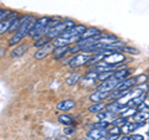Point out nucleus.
<instances>
[{"mask_svg": "<svg viewBox=\"0 0 149 140\" xmlns=\"http://www.w3.org/2000/svg\"><path fill=\"white\" fill-rule=\"evenodd\" d=\"M35 24V19L30 16V15H27L26 19L24 21H22V24L19 26V29L15 31V35H14L10 41H9V45L10 46H14L15 44H19L21 40H24L25 39V36L26 35H29V31L30 29L32 27V25Z\"/></svg>", "mask_w": 149, "mask_h": 140, "instance_id": "1", "label": "nucleus"}, {"mask_svg": "<svg viewBox=\"0 0 149 140\" xmlns=\"http://www.w3.org/2000/svg\"><path fill=\"white\" fill-rule=\"evenodd\" d=\"M50 19L49 17H41L39 20L35 21V24L32 25V27L29 31V36L31 39H39V37H42L45 35V29L47 27V25L50 24Z\"/></svg>", "mask_w": 149, "mask_h": 140, "instance_id": "2", "label": "nucleus"}, {"mask_svg": "<svg viewBox=\"0 0 149 140\" xmlns=\"http://www.w3.org/2000/svg\"><path fill=\"white\" fill-rule=\"evenodd\" d=\"M72 26H74V22L72 21V20H65V21H60L57 25H55L52 29H51L47 34H46L45 36H47L49 39L51 40V39H56V37H60L62 34L66 30H68V29H71Z\"/></svg>", "mask_w": 149, "mask_h": 140, "instance_id": "3", "label": "nucleus"}, {"mask_svg": "<svg viewBox=\"0 0 149 140\" xmlns=\"http://www.w3.org/2000/svg\"><path fill=\"white\" fill-rule=\"evenodd\" d=\"M123 81H120V79L113 77V74H112V77H109L108 79H106L101 83V85L97 87V91H102V92H113L116 88H117L120 83Z\"/></svg>", "mask_w": 149, "mask_h": 140, "instance_id": "4", "label": "nucleus"}, {"mask_svg": "<svg viewBox=\"0 0 149 140\" xmlns=\"http://www.w3.org/2000/svg\"><path fill=\"white\" fill-rule=\"evenodd\" d=\"M88 61H90V56H88V53H78L74 57L70 58V67L71 68H76V67H80V66H83V64L88 63Z\"/></svg>", "mask_w": 149, "mask_h": 140, "instance_id": "5", "label": "nucleus"}, {"mask_svg": "<svg viewBox=\"0 0 149 140\" xmlns=\"http://www.w3.org/2000/svg\"><path fill=\"white\" fill-rule=\"evenodd\" d=\"M107 134H108V132H107L106 129L93 128V129H91L90 132L87 133L86 139H87V140H101V139L106 138Z\"/></svg>", "mask_w": 149, "mask_h": 140, "instance_id": "6", "label": "nucleus"}, {"mask_svg": "<svg viewBox=\"0 0 149 140\" xmlns=\"http://www.w3.org/2000/svg\"><path fill=\"white\" fill-rule=\"evenodd\" d=\"M87 29H86V26L85 25H82V24H78V25H74L72 26L71 29H68L63 32V34L61 36L63 37H71V36H81L83 32H85Z\"/></svg>", "mask_w": 149, "mask_h": 140, "instance_id": "7", "label": "nucleus"}, {"mask_svg": "<svg viewBox=\"0 0 149 140\" xmlns=\"http://www.w3.org/2000/svg\"><path fill=\"white\" fill-rule=\"evenodd\" d=\"M54 44H47V45H45V46H42V47H40L39 50L35 52V55H34V57L36 58V60H42V58H45V57H47V56L52 52L54 51Z\"/></svg>", "mask_w": 149, "mask_h": 140, "instance_id": "8", "label": "nucleus"}, {"mask_svg": "<svg viewBox=\"0 0 149 140\" xmlns=\"http://www.w3.org/2000/svg\"><path fill=\"white\" fill-rule=\"evenodd\" d=\"M118 64H111L108 62H98L96 63L92 68H90V71H96V72H107V71H114L117 68Z\"/></svg>", "mask_w": 149, "mask_h": 140, "instance_id": "9", "label": "nucleus"}, {"mask_svg": "<svg viewBox=\"0 0 149 140\" xmlns=\"http://www.w3.org/2000/svg\"><path fill=\"white\" fill-rule=\"evenodd\" d=\"M104 61L111 63V64H119L123 61H125V56L123 53H119V52H112L104 58Z\"/></svg>", "mask_w": 149, "mask_h": 140, "instance_id": "10", "label": "nucleus"}, {"mask_svg": "<svg viewBox=\"0 0 149 140\" xmlns=\"http://www.w3.org/2000/svg\"><path fill=\"white\" fill-rule=\"evenodd\" d=\"M137 85V77H130V78H125L124 81L120 83V85L116 88V92H122V91H127L130 89L132 87H134Z\"/></svg>", "mask_w": 149, "mask_h": 140, "instance_id": "11", "label": "nucleus"}, {"mask_svg": "<svg viewBox=\"0 0 149 140\" xmlns=\"http://www.w3.org/2000/svg\"><path fill=\"white\" fill-rule=\"evenodd\" d=\"M109 92H102V91H96L95 93H92L90 96V100L92 103H101L102 100L108 99Z\"/></svg>", "mask_w": 149, "mask_h": 140, "instance_id": "12", "label": "nucleus"}, {"mask_svg": "<svg viewBox=\"0 0 149 140\" xmlns=\"http://www.w3.org/2000/svg\"><path fill=\"white\" fill-rule=\"evenodd\" d=\"M96 119H97V120H103V122L112 123V122H113V120L116 119V114L106 109V110H102L101 113L96 114Z\"/></svg>", "mask_w": 149, "mask_h": 140, "instance_id": "13", "label": "nucleus"}, {"mask_svg": "<svg viewBox=\"0 0 149 140\" xmlns=\"http://www.w3.org/2000/svg\"><path fill=\"white\" fill-rule=\"evenodd\" d=\"M74 105H76V103H74L72 99H65V100H61L56 104V109L60 110V112H67L70 109H72Z\"/></svg>", "mask_w": 149, "mask_h": 140, "instance_id": "14", "label": "nucleus"}, {"mask_svg": "<svg viewBox=\"0 0 149 140\" xmlns=\"http://www.w3.org/2000/svg\"><path fill=\"white\" fill-rule=\"evenodd\" d=\"M70 51H71V47H70V46H56L55 50L52 51V53H54L55 60H61L62 57H65V55L67 52H70Z\"/></svg>", "mask_w": 149, "mask_h": 140, "instance_id": "15", "label": "nucleus"}, {"mask_svg": "<svg viewBox=\"0 0 149 140\" xmlns=\"http://www.w3.org/2000/svg\"><path fill=\"white\" fill-rule=\"evenodd\" d=\"M130 119L133 120V123L144 124V123H146L147 120L149 119V113H148V112H144V110H139V112H137V113L134 114Z\"/></svg>", "mask_w": 149, "mask_h": 140, "instance_id": "16", "label": "nucleus"}, {"mask_svg": "<svg viewBox=\"0 0 149 140\" xmlns=\"http://www.w3.org/2000/svg\"><path fill=\"white\" fill-rule=\"evenodd\" d=\"M143 124L141 123H129V122H125L122 127H120V133L122 134H129V133H132L133 130H136L137 128L139 127H142Z\"/></svg>", "mask_w": 149, "mask_h": 140, "instance_id": "17", "label": "nucleus"}, {"mask_svg": "<svg viewBox=\"0 0 149 140\" xmlns=\"http://www.w3.org/2000/svg\"><path fill=\"white\" fill-rule=\"evenodd\" d=\"M124 107L125 105L122 104V103H119L118 100H114V102H112V103L107 104L106 105V109L112 112V113H114V114H118V113H120V112L124 109Z\"/></svg>", "mask_w": 149, "mask_h": 140, "instance_id": "18", "label": "nucleus"}, {"mask_svg": "<svg viewBox=\"0 0 149 140\" xmlns=\"http://www.w3.org/2000/svg\"><path fill=\"white\" fill-rule=\"evenodd\" d=\"M27 50H29V45H27V44H22L20 46H17V47H15V49L11 51V57L13 58L21 57V56L24 55Z\"/></svg>", "mask_w": 149, "mask_h": 140, "instance_id": "19", "label": "nucleus"}, {"mask_svg": "<svg viewBox=\"0 0 149 140\" xmlns=\"http://www.w3.org/2000/svg\"><path fill=\"white\" fill-rule=\"evenodd\" d=\"M15 20V17H8L5 19V20H3V21H0V35H3V34H5L6 31H9V29H10V26L13 24V21Z\"/></svg>", "mask_w": 149, "mask_h": 140, "instance_id": "20", "label": "nucleus"}, {"mask_svg": "<svg viewBox=\"0 0 149 140\" xmlns=\"http://www.w3.org/2000/svg\"><path fill=\"white\" fill-rule=\"evenodd\" d=\"M98 35H101V30H98L97 27H90L81 35V39H90V37H96Z\"/></svg>", "mask_w": 149, "mask_h": 140, "instance_id": "21", "label": "nucleus"}, {"mask_svg": "<svg viewBox=\"0 0 149 140\" xmlns=\"http://www.w3.org/2000/svg\"><path fill=\"white\" fill-rule=\"evenodd\" d=\"M129 73H130V69L129 68H122V69H118V71H116L113 73V77L120 79V81H124V79L129 76Z\"/></svg>", "mask_w": 149, "mask_h": 140, "instance_id": "22", "label": "nucleus"}, {"mask_svg": "<svg viewBox=\"0 0 149 140\" xmlns=\"http://www.w3.org/2000/svg\"><path fill=\"white\" fill-rule=\"evenodd\" d=\"M104 109H106V105H104V103L101 102V103H93L90 108H88V112H90V113H93V114H98Z\"/></svg>", "mask_w": 149, "mask_h": 140, "instance_id": "23", "label": "nucleus"}, {"mask_svg": "<svg viewBox=\"0 0 149 140\" xmlns=\"http://www.w3.org/2000/svg\"><path fill=\"white\" fill-rule=\"evenodd\" d=\"M27 16V15H26ZM26 16H22V17H19V19H15V20L13 21V24L10 26V29H9V32H14V31H16L19 29V26H20L22 24V21L26 19Z\"/></svg>", "mask_w": 149, "mask_h": 140, "instance_id": "24", "label": "nucleus"}, {"mask_svg": "<svg viewBox=\"0 0 149 140\" xmlns=\"http://www.w3.org/2000/svg\"><path fill=\"white\" fill-rule=\"evenodd\" d=\"M78 82H80V76H78L77 73H73L66 78V83L68 86H74V85H77Z\"/></svg>", "mask_w": 149, "mask_h": 140, "instance_id": "25", "label": "nucleus"}, {"mask_svg": "<svg viewBox=\"0 0 149 140\" xmlns=\"http://www.w3.org/2000/svg\"><path fill=\"white\" fill-rule=\"evenodd\" d=\"M58 122L63 124V125H71L72 124V118L70 115H66V114H61V115H58Z\"/></svg>", "mask_w": 149, "mask_h": 140, "instance_id": "26", "label": "nucleus"}, {"mask_svg": "<svg viewBox=\"0 0 149 140\" xmlns=\"http://www.w3.org/2000/svg\"><path fill=\"white\" fill-rule=\"evenodd\" d=\"M47 44H50V39L47 36H45V37H40L37 41H35V44H34V46L35 47H42V46H45V45H47Z\"/></svg>", "mask_w": 149, "mask_h": 140, "instance_id": "27", "label": "nucleus"}, {"mask_svg": "<svg viewBox=\"0 0 149 140\" xmlns=\"http://www.w3.org/2000/svg\"><path fill=\"white\" fill-rule=\"evenodd\" d=\"M114 73V71H107V72H100L98 73V81H101V82H103V81H106V79H108L109 77H112V74Z\"/></svg>", "mask_w": 149, "mask_h": 140, "instance_id": "28", "label": "nucleus"}, {"mask_svg": "<svg viewBox=\"0 0 149 140\" xmlns=\"http://www.w3.org/2000/svg\"><path fill=\"white\" fill-rule=\"evenodd\" d=\"M118 51H122V52H128V53H132V55H138L139 51L137 49H133V47H125V46H123V47L118 49ZM117 51V52H118Z\"/></svg>", "mask_w": 149, "mask_h": 140, "instance_id": "29", "label": "nucleus"}, {"mask_svg": "<svg viewBox=\"0 0 149 140\" xmlns=\"http://www.w3.org/2000/svg\"><path fill=\"white\" fill-rule=\"evenodd\" d=\"M109 125L108 122H103V120H98L97 123L93 124V128H100V129H106Z\"/></svg>", "mask_w": 149, "mask_h": 140, "instance_id": "30", "label": "nucleus"}, {"mask_svg": "<svg viewBox=\"0 0 149 140\" xmlns=\"http://www.w3.org/2000/svg\"><path fill=\"white\" fill-rule=\"evenodd\" d=\"M14 12L11 11H8V10H3V9H0V21L5 20V19H8L9 15H13Z\"/></svg>", "mask_w": 149, "mask_h": 140, "instance_id": "31", "label": "nucleus"}, {"mask_svg": "<svg viewBox=\"0 0 149 140\" xmlns=\"http://www.w3.org/2000/svg\"><path fill=\"white\" fill-rule=\"evenodd\" d=\"M108 134L109 135H119L120 134V128L119 127H116V125H114V127L112 128L111 130H108Z\"/></svg>", "mask_w": 149, "mask_h": 140, "instance_id": "32", "label": "nucleus"}, {"mask_svg": "<svg viewBox=\"0 0 149 140\" xmlns=\"http://www.w3.org/2000/svg\"><path fill=\"white\" fill-rule=\"evenodd\" d=\"M148 79V76L146 74H141V76H137V83H144Z\"/></svg>", "mask_w": 149, "mask_h": 140, "instance_id": "33", "label": "nucleus"}, {"mask_svg": "<svg viewBox=\"0 0 149 140\" xmlns=\"http://www.w3.org/2000/svg\"><path fill=\"white\" fill-rule=\"evenodd\" d=\"M130 140H144L143 135H139V134H134L130 137Z\"/></svg>", "mask_w": 149, "mask_h": 140, "instance_id": "34", "label": "nucleus"}, {"mask_svg": "<svg viewBox=\"0 0 149 140\" xmlns=\"http://www.w3.org/2000/svg\"><path fill=\"white\" fill-rule=\"evenodd\" d=\"M119 135H109L108 138H104V140H119Z\"/></svg>", "mask_w": 149, "mask_h": 140, "instance_id": "35", "label": "nucleus"}, {"mask_svg": "<svg viewBox=\"0 0 149 140\" xmlns=\"http://www.w3.org/2000/svg\"><path fill=\"white\" fill-rule=\"evenodd\" d=\"M74 132H76V129H73V128H68V130H66L67 134H72V133H74Z\"/></svg>", "mask_w": 149, "mask_h": 140, "instance_id": "36", "label": "nucleus"}, {"mask_svg": "<svg viewBox=\"0 0 149 140\" xmlns=\"http://www.w3.org/2000/svg\"><path fill=\"white\" fill-rule=\"evenodd\" d=\"M119 140H130V138H128V137H123V138H120Z\"/></svg>", "mask_w": 149, "mask_h": 140, "instance_id": "37", "label": "nucleus"}, {"mask_svg": "<svg viewBox=\"0 0 149 140\" xmlns=\"http://www.w3.org/2000/svg\"><path fill=\"white\" fill-rule=\"evenodd\" d=\"M57 140H68V139H67V138H66V137H65V138H58V139H57Z\"/></svg>", "mask_w": 149, "mask_h": 140, "instance_id": "38", "label": "nucleus"}, {"mask_svg": "<svg viewBox=\"0 0 149 140\" xmlns=\"http://www.w3.org/2000/svg\"><path fill=\"white\" fill-rule=\"evenodd\" d=\"M147 137H148V138H149V132H148V133H147Z\"/></svg>", "mask_w": 149, "mask_h": 140, "instance_id": "39", "label": "nucleus"}, {"mask_svg": "<svg viewBox=\"0 0 149 140\" xmlns=\"http://www.w3.org/2000/svg\"><path fill=\"white\" fill-rule=\"evenodd\" d=\"M148 79H149V76H148Z\"/></svg>", "mask_w": 149, "mask_h": 140, "instance_id": "40", "label": "nucleus"}, {"mask_svg": "<svg viewBox=\"0 0 149 140\" xmlns=\"http://www.w3.org/2000/svg\"><path fill=\"white\" fill-rule=\"evenodd\" d=\"M148 122H149V119H148Z\"/></svg>", "mask_w": 149, "mask_h": 140, "instance_id": "41", "label": "nucleus"}]
</instances>
